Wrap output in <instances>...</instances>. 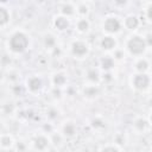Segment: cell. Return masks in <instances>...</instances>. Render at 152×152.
Listing matches in <instances>:
<instances>
[{"label":"cell","mask_w":152,"mask_h":152,"mask_svg":"<svg viewBox=\"0 0 152 152\" xmlns=\"http://www.w3.org/2000/svg\"><path fill=\"white\" fill-rule=\"evenodd\" d=\"M30 45V39L27 34L23 31H17L8 38V49L14 53H23L27 50Z\"/></svg>","instance_id":"cell-1"},{"label":"cell","mask_w":152,"mask_h":152,"mask_svg":"<svg viewBox=\"0 0 152 152\" xmlns=\"http://www.w3.org/2000/svg\"><path fill=\"white\" fill-rule=\"evenodd\" d=\"M126 48L131 55L141 56L146 51L147 43H146V39L141 36H132L128 38V40L126 43Z\"/></svg>","instance_id":"cell-2"},{"label":"cell","mask_w":152,"mask_h":152,"mask_svg":"<svg viewBox=\"0 0 152 152\" xmlns=\"http://www.w3.org/2000/svg\"><path fill=\"white\" fill-rule=\"evenodd\" d=\"M151 84V77L146 72H137L132 77V86L134 89L142 91L146 90Z\"/></svg>","instance_id":"cell-3"},{"label":"cell","mask_w":152,"mask_h":152,"mask_svg":"<svg viewBox=\"0 0 152 152\" xmlns=\"http://www.w3.org/2000/svg\"><path fill=\"white\" fill-rule=\"evenodd\" d=\"M121 30V21L116 17H108L103 21V31L109 34H114Z\"/></svg>","instance_id":"cell-4"},{"label":"cell","mask_w":152,"mask_h":152,"mask_svg":"<svg viewBox=\"0 0 152 152\" xmlns=\"http://www.w3.org/2000/svg\"><path fill=\"white\" fill-rule=\"evenodd\" d=\"M89 51V48H88V44L83 40H75L72 42L71 44V53L78 58L81 57H84Z\"/></svg>","instance_id":"cell-5"},{"label":"cell","mask_w":152,"mask_h":152,"mask_svg":"<svg viewBox=\"0 0 152 152\" xmlns=\"http://www.w3.org/2000/svg\"><path fill=\"white\" fill-rule=\"evenodd\" d=\"M27 88L31 93H37L42 88V80L38 76H32L27 80Z\"/></svg>","instance_id":"cell-6"},{"label":"cell","mask_w":152,"mask_h":152,"mask_svg":"<svg viewBox=\"0 0 152 152\" xmlns=\"http://www.w3.org/2000/svg\"><path fill=\"white\" fill-rule=\"evenodd\" d=\"M101 48L103 49V50H106V51H110V50H113V49H115V46H116V40H115V38L114 37H112V36H106V37H103L102 39H101Z\"/></svg>","instance_id":"cell-7"},{"label":"cell","mask_w":152,"mask_h":152,"mask_svg":"<svg viewBox=\"0 0 152 152\" xmlns=\"http://www.w3.org/2000/svg\"><path fill=\"white\" fill-rule=\"evenodd\" d=\"M53 25L58 31H64V30H66L69 27V19H68V17L58 15V17L55 18Z\"/></svg>","instance_id":"cell-8"},{"label":"cell","mask_w":152,"mask_h":152,"mask_svg":"<svg viewBox=\"0 0 152 152\" xmlns=\"http://www.w3.org/2000/svg\"><path fill=\"white\" fill-rule=\"evenodd\" d=\"M49 142H50V140H49L45 135H38V137H36V139L33 140V146H34L36 150L43 151V150H45V148L49 146Z\"/></svg>","instance_id":"cell-9"},{"label":"cell","mask_w":152,"mask_h":152,"mask_svg":"<svg viewBox=\"0 0 152 152\" xmlns=\"http://www.w3.org/2000/svg\"><path fill=\"white\" fill-rule=\"evenodd\" d=\"M139 19H138V17H135V15H128V17H126L125 18V21H124V25L128 28V30H132V31H134V30H137L138 28V26H139Z\"/></svg>","instance_id":"cell-10"},{"label":"cell","mask_w":152,"mask_h":152,"mask_svg":"<svg viewBox=\"0 0 152 152\" xmlns=\"http://www.w3.org/2000/svg\"><path fill=\"white\" fill-rule=\"evenodd\" d=\"M114 64H115L114 58L110 57V56H104V57H102L101 61H100V65H101V68H102L104 71H109L110 69H113V68H114Z\"/></svg>","instance_id":"cell-11"},{"label":"cell","mask_w":152,"mask_h":152,"mask_svg":"<svg viewBox=\"0 0 152 152\" xmlns=\"http://www.w3.org/2000/svg\"><path fill=\"white\" fill-rule=\"evenodd\" d=\"M52 83L56 88H61L66 83V76L64 72H57L52 76Z\"/></svg>","instance_id":"cell-12"},{"label":"cell","mask_w":152,"mask_h":152,"mask_svg":"<svg viewBox=\"0 0 152 152\" xmlns=\"http://www.w3.org/2000/svg\"><path fill=\"white\" fill-rule=\"evenodd\" d=\"M100 93V89L97 86H87L84 89H83V94L86 97H89V99H93V97H96Z\"/></svg>","instance_id":"cell-13"},{"label":"cell","mask_w":152,"mask_h":152,"mask_svg":"<svg viewBox=\"0 0 152 152\" xmlns=\"http://www.w3.org/2000/svg\"><path fill=\"white\" fill-rule=\"evenodd\" d=\"M10 18H11V15H10L8 10L5 7H1L0 8V26L2 28L10 23Z\"/></svg>","instance_id":"cell-14"},{"label":"cell","mask_w":152,"mask_h":152,"mask_svg":"<svg viewBox=\"0 0 152 152\" xmlns=\"http://www.w3.org/2000/svg\"><path fill=\"white\" fill-rule=\"evenodd\" d=\"M89 27H90V24H89V21H88L87 19H84V18L78 19L77 23H76V28H77V31L81 32V33L88 32Z\"/></svg>","instance_id":"cell-15"},{"label":"cell","mask_w":152,"mask_h":152,"mask_svg":"<svg viewBox=\"0 0 152 152\" xmlns=\"http://www.w3.org/2000/svg\"><path fill=\"white\" fill-rule=\"evenodd\" d=\"M87 78L91 83H99L100 80H101V76H100V72L95 68H91V69H89L87 71Z\"/></svg>","instance_id":"cell-16"},{"label":"cell","mask_w":152,"mask_h":152,"mask_svg":"<svg viewBox=\"0 0 152 152\" xmlns=\"http://www.w3.org/2000/svg\"><path fill=\"white\" fill-rule=\"evenodd\" d=\"M75 11H77L71 4H64L62 7H61V14L64 15V17H71L75 14Z\"/></svg>","instance_id":"cell-17"},{"label":"cell","mask_w":152,"mask_h":152,"mask_svg":"<svg viewBox=\"0 0 152 152\" xmlns=\"http://www.w3.org/2000/svg\"><path fill=\"white\" fill-rule=\"evenodd\" d=\"M44 45L46 49H55L56 48V38L51 33H46L44 36Z\"/></svg>","instance_id":"cell-18"},{"label":"cell","mask_w":152,"mask_h":152,"mask_svg":"<svg viewBox=\"0 0 152 152\" xmlns=\"http://www.w3.org/2000/svg\"><path fill=\"white\" fill-rule=\"evenodd\" d=\"M150 68V64L145 59V58H140L137 63H135V70L137 72H146Z\"/></svg>","instance_id":"cell-19"},{"label":"cell","mask_w":152,"mask_h":152,"mask_svg":"<svg viewBox=\"0 0 152 152\" xmlns=\"http://www.w3.org/2000/svg\"><path fill=\"white\" fill-rule=\"evenodd\" d=\"M63 133L65 137H74L75 133H76V126L75 124L72 122H66L64 126H63Z\"/></svg>","instance_id":"cell-20"},{"label":"cell","mask_w":152,"mask_h":152,"mask_svg":"<svg viewBox=\"0 0 152 152\" xmlns=\"http://www.w3.org/2000/svg\"><path fill=\"white\" fill-rule=\"evenodd\" d=\"M147 125H148V122H147V120L144 119V118H138V119L134 121V127H135L138 131H144V129L147 127Z\"/></svg>","instance_id":"cell-21"},{"label":"cell","mask_w":152,"mask_h":152,"mask_svg":"<svg viewBox=\"0 0 152 152\" xmlns=\"http://www.w3.org/2000/svg\"><path fill=\"white\" fill-rule=\"evenodd\" d=\"M12 142H13V140H12V138H11L10 135H6V134L1 135V138H0L1 148H7V147H10V146L12 145Z\"/></svg>","instance_id":"cell-22"},{"label":"cell","mask_w":152,"mask_h":152,"mask_svg":"<svg viewBox=\"0 0 152 152\" xmlns=\"http://www.w3.org/2000/svg\"><path fill=\"white\" fill-rule=\"evenodd\" d=\"M88 12H89V7L86 4H82L77 7V13L81 15H86V14H88Z\"/></svg>","instance_id":"cell-23"},{"label":"cell","mask_w":152,"mask_h":152,"mask_svg":"<svg viewBox=\"0 0 152 152\" xmlns=\"http://www.w3.org/2000/svg\"><path fill=\"white\" fill-rule=\"evenodd\" d=\"M91 125H93V127H95V128H102V127H104L103 121H102L101 119H99V118L94 119L93 122H91Z\"/></svg>","instance_id":"cell-24"},{"label":"cell","mask_w":152,"mask_h":152,"mask_svg":"<svg viewBox=\"0 0 152 152\" xmlns=\"http://www.w3.org/2000/svg\"><path fill=\"white\" fill-rule=\"evenodd\" d=\"M122 57H124V51L116 50L114 52V59H122Z\"/></svg>","instance_id":"cell-25"},{"label":"cell","mask_w":152,"mask_h":152,"mask_svg":"<svg viewBox=\"0 0 152 152\" xmlns=\"http://www.w3.org/2000/svg\"><path fill=\"white\" fill-rule=\"evenodd\" d=\"M146 17L152 21V5H150L147 7V10H146Z\"/></svg>","instance_id":"cell-26"},{"label":"cell","mask_w":152,"mask_h":152,"mask_svg":"<svg viewBox=\"0 0 152 152\" xmlns=\"http://www.w3.org/2000/svg\"><path fill=\"white\" fill-rule=\"evenodd\" d=\"M114 2H115L118 6H125V5L128 2V0H114Z\"/></svg>","instance_id":"cell-27"},{"label":"cell","mask_w":152,"mask_h":152,"mask_svg":"<svg viewBox=\"0 0 152 152\" xmlns=\"http://www.w3.org/2000/svg\"><path fill=\"white\" fill-rule=\"evenodd\" d=\"M102 150L103 151H118L119 147H116V146H107V147H103Z\"/></svg>","instance_id":"cell-28"},{"label":"cell","mask_w":152,"mask_h":152,"mask_svg":"<svg viewBox=\"0 0 152 152\" xmlns=\"http://www.w3.org/2000/svg\"><path fill=\"white\" fill-rule=\"evenodd\" d=\"M148 119H150V122L152 124V112L150 113V116H148Z\"/></svg>","instance_id":"cell-29"},{"label":"cell","mask_w":152,"mask_h":152,"mask_svg":"<svg viewBox=\"0 0 152 152\" xmlns=\"http://www.w3.org/2000/svg\"><path fill=\"white\" fill-rule=\"evenodd\" d=\"M151 71H152V66H151Z\"/></svg>","instance_id":"cell-30"}]
</instances>
